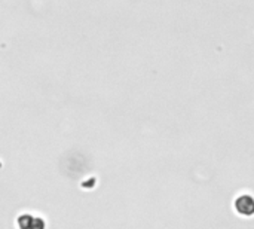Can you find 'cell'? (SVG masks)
I'll use <instances>...</instances> for the list:
<instances>
[{"instance_id": "obj_1", "label": "cell", "mask_w": 254, "mask_h": 229, "mask_svg": "<svg viewBox=\"0 0 254 229\" xmlns=\"http://www.w3.org/2000/svg\"><path fill=\"white\" fill-rule=\"evenodd\" d=\"M234 206H235L237 213L241 215L243 218H252L254 215V198L252 195H249V194L240 195L235 200Z\"/></svg>"}, {"instance_id": "obj_2", "label": "cell", "mask_w": 254, "mask_h": 229, "mask_svg": "<svg viewBox=\"0 0 254 229\" xmlns=\"http://www.w3.org/2000/svg\"><path fill=\"white\" fill-rule=\"evenodd\" d=\"M39 221V218H33V216H30V215H21L19 218H18V225L21 227V228H30V227H36L37 222Z\"/></svg>"}]
</instances>
